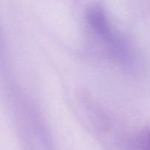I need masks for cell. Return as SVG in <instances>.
Returning <instances> with one entry per match:
<instances>
[{
  "label": "cell",
  "instance_id": "2",
  "mask_svg": "<svg viewBox=\"0 0 150 150\" xmlns=\"http://www.w3.org/2000/svg\"><path fill=\"white\" fill-rule=\"evenodd\" d=\"M141 148L142 150H150V128L146 130L142 136Z\"/></svg>",
  "mask_w": 150,
  "mask_h": 150
},
{
  "label": "cell",
  "instance_id": "1",
  "mask_svg": "<svg viewBox=\"0 0 150 150\" xmlns=\"http://www.w3.org/2000/svg\"><path fill=\"white\" fill-rule=\"evenodd\" d=\"M89 25L98 36L117 49H123L124 45L114 33L104 10L98 6L92 7L87 12Z\"/></svg>",
  "mask_w": 150,
  "mask_h": 150
}]
</instances>
